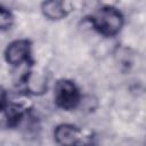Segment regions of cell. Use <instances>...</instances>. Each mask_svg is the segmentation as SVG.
<instances>
[{"label": "cell", "instance_id": "obj_1", "mask_svg": "<svg viewBox=\"0 0 146 146\" xmlns=\"http://www.w3.org/2000/svg\"><path fill=\"white\" fill-rule=\"evenodd\" d=\"M95 29L106 36L115 35L123 25L121 13L113 7H103L98 9L90 18Z\"/></svg>", "mask_w": 146, "mask_h": 146}, {"label": "cell", "instance_id": "obj_2", "mask_svg": "<svg viewBox=\"0 0 146 146\" xmlns=\"http://www.w3.org/2000/svg\"><path fill=\"white\" fill-rule=\"evenodd\" d=\"M55 100L62 108L71 110L80 102L78 88L72 81L60 80L55 86Z\"/></svg>", "mask_w": 146, "mask_h": 146}, {"label": "cell", "instance_id": "obj_3", "mask_svg": "<svg viewBox=\"0 0 146 146\" xmlns=\"http://www.w3.org/2000/svg\"><path fill=\"white\" fill-rule=\"evenodd\" d=\"M30 55V42L26 40H16L9 44L6 50V59L11 65L25 63Z\"/></svg>", "mask_w": 146, "mask_h": 146}, {"label": "cell", "instance_id": "obj_4", "mask_svg": "<svg viewBox=\"0 0 146 146\" xmlns=\"http://www.w3.org/2000/svg\"><path fill=\"white\" fill-rule=\"evenodd\" d=\"M79 138L80 131L72 124H60L55 130V140L60 146H75Z\"/></svg>", "mask_w": 146, "mask_h": 146}, {"label": "cell", "instance_id": "obj_5", "mask_svg": "<svg viewBox=\"0 0 146 146\" xmlns=\"http://www.w3.org/2000/svg\"><path fill=\"white\" fill-rule=\"evenodd\" d=\"M42 13L49 19L57 21V19H62L66 15L67 9L65 8V3L63 1L51 0L42 3Z\"/></svg>", "mask_w": 146, "mask_h": 146}, {"label": "cell", "instance_id": "obj_6", "mask_svg": "<svg viewBox=\"0 0 146 146\" xmlns=\"http://www.w3.org/2000/svg\"><path fill=\"white\" fill-rule=\"evenodd\" d=\"M26 83H27V88L33 92V94H39V92H43V90L46 89V81L43 79L42 75H40L39 73L35 72H31L27 78H26Z\"/></svg>", "mask_w": 146, "mask_h": 146}, {"label": "cell", "instance_id": "obj_7", "mask_svg": "<svg viewBox=\"0 0 146 146\" xmlns=\"http://www.w3.org/2000/svg\"><path fill=\"white\" fill-rule=\"evenodd\" d=\"M5 116L8 120V122H14L17 121L22 116V110L17 105H9L5 110Z\"/></svg>", "mask_w": 146, "mask_h": 146}, {"label": "cell", "instance_id": "obj_8", "mask_svg": "<svg viewBox=\"0 0 146 146\" xmlns=\"http://www.w3.org/2000/svg\"><path fill=\"white\" fill-rule=\"evenodd\" d=\"M13 24L11 14L5 8H0V30H7Z\"/></svg>", "mask_w": 146, "mask_h": 146}, {"label": "cell", "instance_id": "obj_9", "mask_svg": "<svg viewBox=\"0 0 146 146\" xmlns=\"http://www.w3.org/2000/svg\"><path fill=\"white\" fill-rule=\"evenodd\" d=\"M3 100H5V91H3L2 87L0 86V106H1V104L3 103Z\"/></svg>", "mask_w": 146, "mask_h": 146}, {"label": "cell", "instance_id": "obj_10", "mask_svg": "<svg viewBox=\"0 0 146 146\" xmlns=\"http://www.w3.org/2000/svg\"><path fill=\"white\" fill-rule=\"evenodd\" d=\"M75 146H91V145H89V144H80V143H78Z\"/></svg>", "mask_w": 146, "mask_h": 146}]
</instances>
